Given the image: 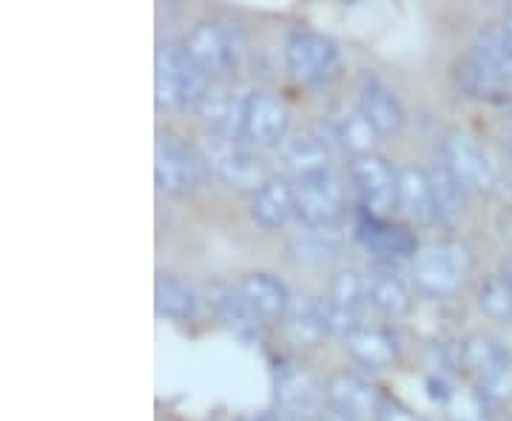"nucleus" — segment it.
<instances>
[{
	"mask_svg": "<svg viewBox=\"0 0 512 421\" xmlns=\"http://www.w3.org/2000/svg\"><path fill=\"white\" fill-rule=\"evenodd\" d=\"M441 163L447 165V171L458 180L464 191H476V194H490L498 183L495 165L484 154V148L478 146L470 134L450 131L441 140Z\"/></svg>",
	"mask_w": 512,
	"mask_h": 421,
	"instance_id": "nucleus-6",
	"label": "nucleus"
},
{
	"mask_svg": "<svg viewBox=\"0 0 512 421\" xmlns=\"http://www.w3.org/2000/svg\"><path fill=\"white\" fill-rule=\"evenodd\" d=\"M359 237L365 239L367 248H373L376 254L387 259L416 257V248H419V242L407 228L387 225V222H382L379 217H370V214L359 222Z\"/></svg>",
	"mask_w": 512,
	"mask_h": 421,
	"instance_id": "nucleus-20",
	"label": "nucleus"
},
{
	"mask_svg": "<svg viewBox=\"0 0 512 421\" xmlns=\"http://www.w3.org/2000/svg\"><path fill=\"white\" fill-rule=\"evenodd\" d=\"M293 208H296V217L308 228H325L342 214L345 188L333 174L299 180L293 188Z\"/></svg>",
	"mask_w": 512,
	"mask_h": 421,
	"instance_id": "nucleus-9",
	"label": "nucleus"
},
{
	"mask_svg": "<svg viewBox=\"0 0 512 421\" xmlns=\"http://www.w3.org/2000/svg\"><path fill=\"white\" fill-rule=\"evenodd\" d=\"M478 305L495 322H510L512 319V279L504 274L487 276L478 288Z\"/></svg>",
	"mask_w": 512,
	"mask_h": 421,
	"instance_id": "nucleus-31",
	"label": "nucleus"
},
{
	"mask_svg": "<svg viewBox=\"0 0 512 421\" xmlns=\"http://www.w3.org/2000/svg\"><path fill=\"white\" fill-rule=\"evenodd\" d=\"M256 421H285V419H279L276 413H265V416H259V419H256Z\"/></svg>",
	"mask_w": 512,
	"mask_h": 421,
	"instance_id": "nucleus-37",
	"label": "nucleus"
},
{
	"mask_svg": "<svg viewBox=\"0 0 512 421\" xmlns=\"http://www.w3.org/2000/svg\"><path fill=\"white\" fill-rule=\"evenodd\" d=\"M325 399H328V407L345 413L350 419H373L379 416L382 410V399L376 393V387L367 385L365 379H359L356 373H348V370H339L328 376L325 382Z\"/></svg>",
	"mask_w": 512,
	"mask_h": 421,
	"instance_id": "nucleus-11",
	"label": "nucleus"
},
{
	"mask_svg": "<svg viewBox=\"0 0 512 421\" xmlns=\"http://www.w3.org/2000/svg\"><path fill=\"white\" fill-rule=\"evenodd\" d=\"M350 177L365 202V211L370 217L390 214L399 205V171L387 163L379 154H362L350 160Z\"/></svg>",
	"mask_w": 512,
	"mask_h": 421,
	"instance_id": "nucleus-7",
	"label": "nucleus"
},
{
	"mask_svg": "<svg viewBox=\"0 0 512 421\" xmlns=\"http://www.w3.org/2000/svg\"><path fill=\"white\" fill-rule=\"evenodd\" d=\"M507 114H510V120H512V100H510V106H507Z\"/></svg>",
	"mask_w": 512,
	"mask_h": 421,
	"instance_id": "nucleus-38",
	"label": "nucleus"
},
{
	"mask_svg": "<svg viewBox=\"0 0 512 421\" xmlns=\"http://www.w3.org/2000/svg\"><path fill=\"white\" fill-rule=\"evenodd\" d=\"M205 163L220 177L222 183L245 191V194H259L265 183L274 177L268 163L256 157L251 148H245L239 140H211L205 146Z\"/></svg>",
	"mask_w": 512,
	"mask_h": 421,
	"instance_id": "nucleus-5",
	"label": "nucleus"
},
{
	"mask_svg": "<svg viewBox=\"0 0 512 421\" xmlns=\"http://www.w3.org/2000/svg\"><path fill=\"white\" fill-rule=\"evenodd\" d=\"M288 333L296 345H316L325 328V302H316L311 296H296L288 308Z\"/></svg>",
	"mask_w": 512,
	"mask_h": 421,
	"instance_id": "nucleus-24",
	"label": "nucleus"
},
{
	"mask_svg": "<svg viewBox=\"0 0 512 421\" xmlns=\"http://www.w3.org/2000/svg\"><path fill=\"white\" fill-rule=\"evenodd\" d=\"M456 80L464 92L470 97H478V100H498L507 89V83L473 49L456 63Z\"/></svg>",
	"mask_w": 512,
	"mask_h": 421,
	"instance_id": "nucleus-23",
	"label": "nucleus"
},
{
	"mask_svg": "<svg viewBox=\"0 0 512 421\" xmlns=\"http://www.w3.org/2000/svg\"><path fill=\"white\" fill-rule=\"evenodd\" d=\"M285 163L296 174V183L299 180H313V177L330 174V151L322 137L299 134L285 151Z\"/></svg>",
	"mask_w": 512,
	"mask_h": 421,
	"instance_id": "nucleus-22",
	"label": "nucleus"
},
{
	"mask_svg": "<svg viewBox=\"0 0 512 421\" xmlns=\"http://www.w3.org/2000/svg\"><path fill=\"white\" fill-rule=\"evenodd\" d=\"M154 299H157V311L171 319H191L197 311V296L177 276H157Z\"/></svg>",
	"mask_w": 512,
	"mask_h": 421,
	"instance_id": "nucleus-29",
	"label": "nucleus"
},
{
	"mask_svg": "<svg viewBox=\"0 0 512 421\" xmlns=\"http://www.w3.org/2000/svg\"><path fill=\"white\" fill-rule=\"evenodd\" d=\"M473 268V254L464 242L444 239L424 248L413 262V282L424 296L444 299L458 291V285L467 279Z\"/></svg>",
	"mask_w": 512,
	"mask_h": 421,
	"instance_id": "nucleus-3",
	"label": "nucleus"
},
{
	"mask_svg": "<svg viewBox=\"0 0 512 421\" xmlns=\"http://www.w3.org/2000/svg\"><path fill=\"white\" fill-rule=\"evenodd\" d=\"M208 89V74L188 57L183 46L163 43L154 57V94L163 109L200 106Z\"/></svg>",
	"mask_w": 512,
	"mask_h": 421,
	"instance_id": "nucleus-2",
	"label": "nucleus"
},
{
	"mask_svg": "<svg viewBox=\"0 0 512 421\" xmlns=\"http://www.w3.org/2000/svg\"><path fill=\"white\" fill-rule=\"evenodd\" d=\"M476 55L484 57V63L493 69L504 83L512 80V40L507 32L495 23H487L481 32H478L476 46H473Z\"/></svg>",
	"mask_w": 512,
	"mask_h": 421,
	"instance_id": "nucleus-26",
	"label": "nucleus"
},
{
	"mask_svg": "<svg viewBox=\"0 0 512 421\" xmlns=\"http://www.w3.org/2000/svg\"><path fill=\"white\" fill-rule=\"evenodd\" d=\"M202 123L214 131L220 140H237L245 137V111L248 97H239L231 89H211L197 106Z\"/></svg>",
	"mask_w": 512,
	"mask_h": 421,
	"instance_id": "nucleus-12",
	"label": "nucleus"
},
{
	"mask_svg": "<svg viewBox=\"0 0 512 421\" xmlns=\"http://www.w3.org/2000/svg\"><path fill=\"white\" fill-rule=\"evenodd\" d=\"M359 109L370 120V126L379 131V137L399 134L404 126V109L399 97L384 89L376 77H365L362 89H359Z\"/></svg>",
	"mask_w": 512,
	"mask_h": 421,
	"instance_id": "nucleus-14",
	"label": "nucleus"
},
{
	"mask_svg": "<svg viewBox=\"0 0 512 421\" xmlns=\"http://www.w3.org/2000/svg\"><path fill=\"white\" fill-rule=\"evenodd\" d=\"M183 49L208 77H222L239 66L242 37L237 29L225 26L222 20H200L185 35Z\"/></svg>",
	"mask_w": 512,
	"mask_h": 421,
	"instance_id": "nucleus-4",
	"label": "nucleus"
},
{
	"mask_svg": "<svg viewBox=\"0 0 512 421\" xmlns=\"http://www.w3.org/2000/svg\"><path fill=\"white\" fill-rule=\"evenodd\" d=\"M313 421H356V419H350V416H345V413H339V410L328 407V410H319Z\"/></svg>",
	"mask_w": 512,
	"mask_h": 421,
	"instance_id": "nucleus-35",
	"label": "nucleus"
},
{
	"mask_svg": "<svg viewBox=\"0 0 512 421\" xmlns=\"http://www.w3.org/2000/svg\"><path fill=\"white\" fill-rule=\"evenodd\" d=\"M458 367L476 382L487 402L512 399V350L484 333H470L458 345Z\"/></svg>",
	"mask_w": 512,
	"mask_h": 421,
	"instance_id": "nucleus-1",
	"label": "nucleus"
},
{
	"mask_svg": "<svg viewBox=\"0 0 512 421\" xmlns=\"http://www.w3.org/2000/svg\"><path fill=\"white\" fill-rule=\"evenodd\" d=\"M345 350L359 362V365L370 367V370H384L396 362L399 356V345L396 339L379 328H359L350 336H345Z\"/></svg>",
	"mask_w": 512,
	"mask_h": 421,
	"instance_id": "nucleus-19",
	"label": "nucleus"
},
{
	"mask_svg": "<svg viewBox=\"0 0 512 421\" xmlns=\"http://www.w3.org/2000/svg\"><path fill=\"white\" fill-rule=\"evenodd\" d=\"M367 299H370V305L376 311L384 313V316H393V319L407 316V313L413 311L410 291L404 288L402 279H396L393 274L370 276V282H367Z\"/></svg>",
	"mask_w": 512,
	"mask_h": 421,
	"instance_id": "nucleus-25",
	"label": "nucleus"
},
{
	"mask_svg": "<svg viewBox=\"0 0 512 421\" xmlns=\"http://www.w3.org/2000/svg\"><path fill=\"white\" fill-rule=\"evenodd\" d=\"M367 296V282L356 271H339L330 279L328 302L342 311H356Z\"/></svg>",
	"mask_w": 512,
	"mask_h": 421,
	"instance_id": "nucleus-32",
	"label": "nucleus"
},
{
	"mask_svg": "<svg viewBox=\"0 0 512 421\" xmlns=\"http://www.w3.org/2000/svg\"><path fill=\"white\" fill-rule=\"evenodd\" d=\"M501 29H504V32H507V37H510V40H512V6H510V9H507V12H504V20H501Z\"/></svg>",
	"mask_w": 512,
	"mask_h": 421,
	"instance_id": "nucleus-36",
	"label": "nucleus"
},
{
	"mask_svg": "<svg viewBox=\"0 0 512 421\" xmlns=\"http://www.w3.org/2000/svg\"><path fill=\"white\" fill-rule=\"evenodd\" d=\"M288 131V106L274 94L256 92L248 97L245 111V137L256 146H274Z\"/></svg>",
	"mask_w": 512,
	"mask_h": 421,
	"instance_id": "nucleus-13",
	"label": "nucleus"
},
{
	"mask_svg": "<svg viewBox=\"0 0 512 421\" xmlns=\"http://www.w3.org/2000/svg\"><path fill=\"white\" fill-rule=\"evenodd\" d=\"M285 60H288V69L291 74L311 86V83H322L328 80L336 63H339V52L333 46V40L325 35H316V32H296L285 46Z\"/></svg>",
	"mask_w": 512,
	"mask_h": 421,
	"instance_id": "nucleus-10",
	"label": "nucleus"
},
{
	"mask_svg": "<svg viewBox=\"0 0 512 421\" xmlns=\"http://www.w3.org/2000/svg\"><path fill=\"white\" fill-rule=\"evenodd\" d=\"M444 407H447L450 421H495L487 407V399L473 390H450Z\"/></svg>",
	"mask_w": 512,
	"mask_h": 421,
	"instance_id": "nucleus-33",
	"label": "nucleus"
},
{
	"mask_svg": "<svg viewBox=\"0 0 512 421\" xmlns=\"http://www.w3.org/2000/svg\"><path fill=\"white\" fill-rule=\"evenodd\" d=\"M399 202L407 208V214L421 225H436L439 222L430 171H424L419 165H404L399 171Z\"/></svg>",
	"mask_w": 512,
	"mask_h": 421,
	"instance_id": "nucleus-17",
	"label": "nucleus"
},
{
	"mask_svg": "<svg viewBox=\"0 0 512 421\" xmlns=\"http://www.w3.org/2000/svg\"><path fill=\"white\" fill-rule=\"evenodd\" d=\"M336 137L342 140V146L353 151V157H362V154H373V146L379 140V131L370 126L362 109L356 111H342L333 123Z\"/></svg>",
	"mask_w": 512,
	"mask_h": 421,
	"instance_id": "nucleus-28",
	"label": "nucleus"
},
{
	"mask_svg": "<svg viewBox=\"0 0 512 421\" xmlns=\"http://www.w3.org/2000/svg\"><path fill=\"white\" fill-rule=\"evenodd\" d=\"M245 302L254 308L259 319H279L288 316L291 308V293L271 274H245L237 285Z\"/></svg>",
	"mask_w": 512,
	"mask_h": 421,
	"instance_id": "nucleus-18",
	"label": "nucleus"
},
{
	"mask_svg": "<svg viewBox=\"0 0 512 421\" xmlns=\"http://www.w3.org/2000/svg\"><path fill=\"white\" fill-rule=\"evenodd\" d=\"M291 214H296V208H293V188L282 177H271L265 183V188L259 194H254L251 217L256 220V225L274 231L279 225H285Z\"/></svg>",
	"mask_w": 512,
	"mask_h": 421,
	"instance_id": "nucleus-21",
	"label": "nucleus"
},
{
	"mask_svg": "<svg viewBox=\"0 0 512 421\" xmlns=\"http://www.w3.org/2000/svg\"><path fill=\"white\" fill-rule=\"evenodd\" d=\"M336 251H339V239L328 234L325 228H311V231H305V234H299L288 242V257L293 262H305V265L333 259Z\"/></svg>",
	"mask_w": 512,
	"mask_h": 421,
	"instance_id": "nucleus-30",
	"label": "nucleus"
},
{
	"mask_svg": "<svg viewBox=\"0 0 512 421\" xmlns=\"http://www.w3.org/2000/svg\"><path fill=\"white\" fill-rule=\"evenodd\" d=\"M205 302L239 336H256L259 333V316L245 302L242 291L234 288V285H228V282H211V285H205Z\"/></svg>",
	"mask_w": 512,
	"mask_h": 421,
	"instance_id": "nucleus-15",
	"label": "nucleus"
},
{
	"mask_svg": "<svg viewBox=\"0 0 512 421\" xmlns=\"http://www.w3.org/2000/svg\"><path fill=\"white\" fill-rule=\"evenodd\" d=\"M376 421H421V419L413 413V410L402 407V404L382 402V410H379Z\"/></svg>",
	"mask_w": 512,
	"mask_h": 421,
	"instance_id": "nucleus-34",
	"label": "nucleus"
},
{
	"mask_svg": "<svg viewBox=\"0 0 512 421\" xmlns=\"http://www.w3.org/2000/svg\"><path fill=\"white\" fill-rule=\"evenodd\" d=\"M276 399L293 413H319L325 385H319L308 370L288 365L276 373Z\"/></svg>",
	"mask_w": 512,
	"mask_h": 421,
	"instance_id": "nucleus-16",
	"label": "nucleus"
},
{
	"mask_svg": "<svg viewBox=\"0 0 512 421\" xmlns=\"http://www.w3.org/2000/svg\"><path fill=\"white\" fill-rule=\"evenodd\" d=\"M430 183L436 194V211H439L441 225H456V220L464 211V188L458 180L447 171V165L439 163L430 168Z\"/></svg>",
	"mask_w": 512,
	"mask_h": 421,
	"instance_id": "nucleus-27",
	"label": "nucleus"
},
{
	"mask_svg": "<svg viewBox=\"0 0 512 421\" xmlns=\"http://www.w3.org/2000/svg\"><path fill=\"white\" fill-rule=\"evenodd\" d=\"M154 177L168 197H188L202 180L200 157L180 137L160 134L154 151Z\"/></svg>",
	"mask_w": 512,
	"mask_h": 421,
	"instance_id": "nucleus-8",
	"label": "nucleus"
}]
</instances>
